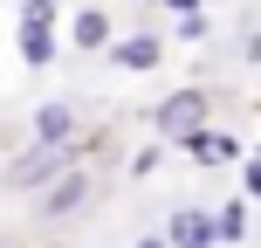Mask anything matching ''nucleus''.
<instances>
[{
  "label": "nucleus",
  "instance_id": "obj_1",
  "mask_svg": "<svg viewBox=\"0 0 261 248\" xmlns=\"http://www.w3.org/2000/svg\"><path fill=\"white\" fill-rule=\"evenodd\" d=\"M90 193H96V179L83 172V159H76V166H62L55 179L35 186V214H41L48 228H62V221H76V214L90 207Z\"/></svg>",
  "mask_w": 261,
  "mask_h": 248
},
{
  "label": "nucleus",
  "instance_id": "obj_2",
  "mask_svg": "<svg viewBox=\"0 0 261 248\" xmlns=\"http://www.w3.org/2000/svg\"><path fill=\"white\" fill-rule=\"evenodd\" d=\"M14 49L28 69H48L62 55V28H55V0H21V28H14Z\"/></svg>",
  "mask_w": 261,
  "mask_h": 248
},
{
  "label": "nucleus",
  "instance_id": "obj_3",
  "mask_svg": "<svg viewBox=\"0 0 261 248\" xmlns=\"http://www.w3.org/2000/svg\"><path fill=\"white\" fill-rule=\"evenodd\" d=\"M206 118H213V90L186 83V90H172L165 104L151 110V131H158V138H186V131H199Z\"/></svg>",
  "mask_w": 261,
  "mask_h": 248
},
{
  "label": "nucleus",
  "instance_id": "obj_4",
  "mask_svg": "<svg viewBox=\"0 0 261 248\" xmlns=\"http://www.w3.org/2000/svg\"><path fill=\"white\" fill-rule=\"evenodd\" d=\"M76 152L83 145H28L21 159H7V186L14 193H35L41 179H55L62 166H76Z\"/></svg>",
  "mask_w": 261,
  "mask_h": 248
},
{
  "label": "nucleus",
  "instance_id": "obj_5",
  "mask_svg": "<svg viewBox=\"0 0 261 248\" xmlns=\"http://www.w3.org/2000/svg\"><path fill=\"white\" fill-rule=\"evenodd\" d=\"M110 69H124V76H151L158 62H165V41L151 35V28H138V35H110Z\"/></svg>",
  "mask_w": 261,
  "mask_h": 248
},
{
  "label": "nucleus",
  "instance_id": "obj_6",
  "mask_svg": "<svg viewBox=\"0 0 261 248\" xmlns=\"http://www.w3.org/2000/svg\"><path fill=\"white\" fill-rule=\"evenodd\" d=\"M35 145H83V110L69 104V97H48V104H35Z\"/></svg>",
  "mask_w": 261,
  "mask_h": 248
},
{
  "label": "nucleus",
  "instance_id": "obj_7",
  "mask_svg": "<svg viewBox=\"0 0 261 248\" xmlns=\"http://www.w3.org/2000/svg\"><path fill=\"white\" fill-rule=\"evenodd\" d=\"M179 145H186V159H193V166H234V159L248 152V145H241L234 131H227V124H213V118L199 124V131H186Z\"/></svg>",
  "mask_w": 261,
  "mask_h": 248
},
{
  "label": "nucleus",
  "instance_id": "obj_8",
  "mask_svg": "<svg viewBox=\"0 0 261 248\" xmlns=\"http://www.w3.org/2000/svg\"><path fill=\"white\" fill-rule=\"evenodd\" d=\"M165 241H172V248H220V235H213V214H206V207H172Z\"/></svg>",
  "mask_w": 261,
  "mask_h": 248
},
{
  "label": "nucleus",
  "instance_id": "obj_9",
  "mask_svg": "<svg viewBox=\"0 0 261 248\" xmlns=\"http://www.w3.org/2000/svg\"><path fill=\"white\" fill-rule=\"evenodd\" d=\"M110 35H117V28H110V14H103V7H83L76 21H69V49H83V55H103V49H110Z\"/></svg>",
  "mask_w": 261,
  "mask_h": 248
},
{
  "label": "nucleus",
  "instance_id": "obj_10",
  "mask_svg": "<svg viewBox=\"0 0 261 248\" xmlns=\"http://www.w3.org/2000/svg\"><path fill=\"white\" fill-rule=\"evenodd\" d=\"M213 235H220V248H241V241H248V193H241V200H220Z\"/></svg>",
  "mask_w": 261,
  "mask_h": 248
},
{
  "label": "nucleus",
  "instance_id": "obj_11",
  "mask_svg": "<svg viewBox=\"0 0 261 248\" xmlns=\"http://www.w3.org/2000/svg\"><path fill=\"white\" fill-rule=\"evenodd\" d=\"M199 35H206V7H186L179 14V41H199Z\"/></svg>",
  "mask_w": 261,
  "mask_h": 248
},
{
  "label": "nucleus",
  "instance_id": "obj_12",
  "mask_svg": "<svg viewBox=\"0 0 261 248\" xmlns=\"http://www.w3.org/2000/svg\"><path fill=\"white\" fill-rule=\"evenodd\" d=\"M234 166H241V193H261V159H248V152H241Z\"/></svg>",
  "mask_w": 261,
  "mask_h": 248
},
{
  "label": "nucleus",
  "instance_id": "obj_13",
  "mask_svg": "<svg viewBox=\"0 0 261 248\" xmlns=\"http://www.w3.org/2000/svg\"><path fill=\"white\" fill-rule=\"evenodd\" d=\"M151 7H165V14H186V7H199V0H151Z\"/></svg>",
  "mask_w": 261,
  "mask_h": 248
},
{
  "label": "nucleus",
  "instance_id": "obj_14",
  "mask_svg": "<svg viewBox=\"0 0 261 248\" xmlns=\"http://www.w3.org/2000/svg\"><path fill=\"white\" fill-rule=\"evenodd\" d=\"M130 248H172L165 235H138V241H130Z\"/></svg>",
  "mask_w": 261,
  "mask_h": 248
},
{
  "label": "nucleus",
  "instance_id": "obj_15",
  "mask_svg": "<svg viewBox=\"0 0 261 248\" xmlns=\"http://www.w3.org/2000/svg\"><path fill=\"white\" fill-rule=\"evenodd\" d=\"M199 7H220V0H199Z\"/></svg>",
  "mask_w": 261,
  "mask_h": 248
},
{
  "label": "nucleus",
  "instance_id": "obj_16",
  "mask_svg": "<svg viewBox=\"0 0 261 248\" xmlns=\"http://www.w3.org/2000/svg\"><path fill=\"white\" fill-rule=\"evenodd\" d=\"M0 248H14V241H7V235H0Z\"/></svg>",
  "mask_w": 261,
  "mask_h": 248
}]
</instances>
